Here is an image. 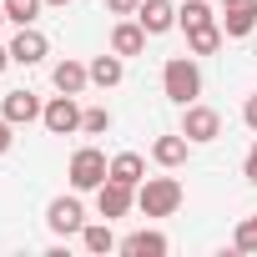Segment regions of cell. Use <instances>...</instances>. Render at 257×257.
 I'll use <instances>...</instances> for the list:
<instances>
[{"label": "cell", "mask_w": 257, "mask_h": 257, "mask_svg": "<svg viewBox=\"0 0 257 257\" xmlns=\"http://www.w3.org/2000/svg\"><path fill=\"white\" fill-rule=\"evenodd\" d=\"M162 91H167V101L192 106V101L202 96V71H197V61H192V56H172V61L162 66Z\"/></svg>", "instance_id": "6da1fadb"}, {"label": "cell", "mask_w": 257, "mask_h": 257, "mask_svg": "<svg viewBox=\"0 0 257 257\" xmlns=\"http://www.w3.org/2000/svg\"><path fill=\"white\" fill-rule=\"evenodd\" d=\"M182 202H187V192H182L177 177H147V182L137 187V207H142V217H172Z\"/></svg>", "instance_id": "7a4b0ae2"}, {"label": "cell", "mask_w": 257, "mask_h": 257, "mask_svg": "<svg viewBox=\"0 0 257 257\" xmlns=\"http://www.w3.org/2000/svg\"><path fill=\"white\" fill-rule=\"evenodd\" d=\"M71 187L76 192H96L106 177H111V162H106V152H96V147H81L76 157H71Z\"/></svg>", "instance_id": "3957f363"}, {"label": "cell", "mask_w": 257, "mask_h": 257, "mask_svg": "<svg viewBox=\"0 0 257 257\" xmlns=\"http://www.w3.org/2000/svg\"><path fill=\"white\" fill-rule=\"evenodd\" d=\"M182 137H187L192 147H207V142H217V137H222V116H217L212 106H202V101L182 106Z\"/></svg>", "instance_id": "277c9868"}, {"label": "cell", "mask_w": 257, "mask_h": 257, "mask_svg": "<svg viewBox=\"0 0 257 257\" xmlns=\"http://www.w3.org/2000/svg\"><path fill=\"white\" fill-rule=\"evenodd\" d=\"M81 116H86V111L76 106V96H66V91H61V96H51V101H46L41 126H46L51 137H76V132H81Z\"/></svg>", "instance_id": "5b68a950"}, {"label": "cell", "mask_w": 257, "mask_h": 257, "mask_svg": "<svg viewBox=\"0 0 257 257\" xmlns=\"http://www.w3.org/2000/svg\"><path fill=\"white\" fill-rule=\"evenodd\" d=\"M46 227H51L56 237H81V227H86L81 197H51V207H46Z\"/></svg>", "instance_id": "8992f818"}, {"label": "cell", "mask_w": 257, "mask_h": 257, "mask_svg": "<svg viewBox=\"0 0 257 257\" xmlns=\"http://www.w3.org/2000/svg\"><path fill=\"white\" fill-rule=\"evenodd\" d=\"M137 207V187H126V182H116V177H106L101 187H96V212L111 222V217H126Z\"/></svg>", "instance_id": "52a82bcc"}, {"label": "cell", "mask_w": 257, "mask_h": 257, "mask_svg": "<svg viewBox=\"0 0 257 257\" xmlns=\"http://www.w3.org/2000/svg\"><path fill=\"white\" fill-rule=\"evenodd\" d=\"M51 56V41H46V31H36V26H21L16 31V41H11V61L16 66H41Z\"/></svg>", "instance_id": "ba28073f"}, {"label": "cell", "mask_w": 257, "mask_h": 257, "mask_svg": "<svg viewBox=\"0 0 257 257\" xmlns=\"http://www.w3.org/2000/svg\"><path fill=\"white\" fill-rule=\"evenodd\" d=\"M41 111H46V106H41V96H36V91H26V86H21V91H6V106H0V116L16 121V126L41 121Z\"/></svg>", "instance_id": "9c48e42d"}, {"label": "cell", "mask_w": 257, "mask_h": 257, "mask_svg": "<svg viewBox=\"0 0 257 257\" xmlns=\"http://www.w3.org/2000/svg\"><path fill=\"white\" fill-rule=\"evenodd\" d=\"M137 21H142L147 36H167V31L177 26V6H172V0H142Z\"/></svg>", "instance_id": "30bf717a"}, {"label": "cell", "mask_w": 257, "mask_h": 257, "mask_svg": "<svg viewBox=\"0 0 257 257\" xmlns=\"http://www.w3.org/2000/svg\"><path fill=\"white\" fill-rule=\"evenodd\" d=\"M51 81H56V91H66V96H81L86 86H91V66H81V61H56L51 66Z\"/></svg>", "instance_id": "8fae6325"}, {"label": "cell", "mask_w": 257, "mask_h": 257, "mask_svg": "<svg viewBox=\"0 0 257 257\" xmlns=\"http://www.w3.org/2000/svg\"><path fill=\"white\" fill-rule=\"evenodd\" d=\"M187 152H192V142H187L182 132H172V137H157V142H152V162H157V167H167V172H177V167L187 162Z\"/></svg>", "instance_id": "7c38bea8"}, {"label": "cell", "mask_w": 257, "mask_h": 257, "mask_svg": "<svg viewBox=\"0 0 257 257\" xmlns=\"http://www.w3.org/2000/svg\"><path fill=\"white\" fill-rule=\"evenodd\" d=\"M111 51H116V56H142V51H147L142 21H116V26H111Z\"/></svg>", "instance_id": "4fadbf2b"}, {"label": "cell", "mask_w": 257, "mask_h": 257, "mask_svg": "<svg viewBox=\"0 0 257 257\" xmlns=\"http://www.w3.org/2000/svg\"><path fill=\"white\" fill-rule=\"evenodd\" d=\"M121 252H126V257H167V252H172V242H167L162 232L142 227V232H132V237L121 242Z\"/></svg>", "instance_id": "5bb4252c"}, {"label": "cell", "mask_w": 257, "mask_h": 257, "mask_svg": "<svg viewBox=\"0 0 257 257\" xmlns=\"http://www.w3.org/2000/svg\"><path fill=\"white\" fill-rule=\"evenodd\" d=\"M252 31H257V0H247V6H227V16H222V36L242 41V36H252Z\"/></svg>", "instance_id": "9a60e30c"}, {"label": "cell", "mask_w": 257, "mask_h": 257, "mask_svg": "<svg viewBox=\"0 0 257 257\" xmlns=\"http://www.w3.org/2000/svg\"><path fill=\"white\" fill-rule=\"evenodd\" d=\"M121 76H126V56H96L91 61V86H101V91H111V86H121Z\"/></svg>", "instance_id": "2e32d148"}, {"label": "cell", "mask_w": 257, "mask_h": 257, "mask_svg": "<svg viewBox=\"0 0 257 257\" xmlns=\"http://www.w3.org/2000/svg\"><path fill=\"white\" fill-rule=\"evenodd\" d=\"M111 177L126 182V187H142V182H147V162H142L137 152H121V157H111Z\"/></svg>", "instance_id": "e0dca14e"}, {"label": "cell", "mask_w": 257, "mask_h": 257, "mask_svg": "<svg viewBox=\"0 0 257 257\" xmlns=\"http://www.w3.org/2000/svg\"><path fill=\"white\" fill-rule=\"evenodd\" d=\"M222 41H227V36H222V26H217V21H212V26L187 31V51H192V56H212V51H222Z\"/></svg>", "instance_id": "ac0fdd59"}, {"label": "cell", "mask_w": 257, "mask_h": 257, "mask_svg": "<svg viewBox=\"0 0 257 257\" xmlns=\"http://www.w3.org/2000/svg\"><path fill=\"white\" fill-rule=\"evenodd\" d=\"M81 247L96 252V257H106V252H116L121 242L111 237V222H96V227H81Z\"/></svg>", "instance_id": "d6986e66"}, {"label": "cell", "mask_w": 257, "mask_h": 257, "mask_svg": "<svg viewBox=\"0 0 257 257\" xmlns=\"http://www.w3.org/2000/svg\"><path fill=\"white\" fill-rule=\"evenodd\" d=\"M217 16H212V6H207V0H187V6L177 11V26L182 31H197V26H212Z\"/></svg>", "instance_id": "ffe728a7"}, {"label": "cell", "mask_w": 257, "mask_h": 257, "mask_svg": "<svg viewBox=\"0 0 257 257\" xmlns=\"http://www.w3.org/2000/svg\"><path fill=\"white\" fill-rule=\"evenodd\" d=\"M41 6H46V0H6V16H11L16 26H36Z\"/></svg>", "instance_id": "44dd1931"}, {"label": "cell", "mask_w": 257, "mask_h": 257, "mask_svg": "<svg viewBox=\"0 0 257 257\" xmlns=\"http://www.w3.org/2000/svg\"><path fill=\"white\" fill-rule=\"evenodd\" d=\"M81 132H86V137H106V132H111V111H106V106H91V111L81 116Z\"/></svg>", "instance_id": "7402d4cb"}, {"label": "cell", "mask_w": 257, "mask_h": 257, "mask_svg": "<svg viewBox=\"0 0 257 257\" xmlns=\"http://www.w3.org/2000/svg\"><path fill=\"white\" fill-rule=\"evenodd\" d=\"M232 247H237V252H257V212L237 222V237H232Z\"/></svg>", "instance_id": "603a6c76"}, {"label": "cell", "mask_w": 257, "mask_h": 257, "mask_svg": "<svg viewBox=\"0 0 257 257\" xmlns=\"http://www.w3.org/2000/svg\"><path fill=\"white\" fill-rule=\"evenodd\" d=\"M16 147V121H6V116H0V157H6Z\"/></svg>", "instance_id": "cb8c5ba5"}, {"label": "cell", "mask_w": 257, "mask_h": 257, "mask_svg": "<svg viewBox=\"0 0 257 257\" xmlns=\"http://www.w3.org/2000/svg\"><path fill=\"white\" fill-rule=\"evenodd\" d=\"M106 11H111V16H137L142 0H106Z\"/></svg>", "instance_id": "d4e9b609"}, {"label": "cell", "mask_w": 257, "mask_h": 257, "mask_svg": "<svg viewBox=\"0 0 257 257\" xmlns=\"http://www.w3.org/2000/svg\"><path fill=\"white\" fill-rule=\"evenodd\" d=\"M242 177L257 187V142H252V152H247V162H242Z\"/></svg>", "instance_id": "484cf974"}, {"label": "cell", "mask_w": 257, "mask_h": 257, "mask_svg": "<svg viewBox=\"0 0 257 257\" xmlns=\"http://www.w3.org/2000/svg\"><path fill=\"white\" fill-rule=\"evenodd\" d=\"M242 121H247V126H252V132H257V91L247 96V106H242Z\"/></svg>", "instance_id": "4316f807"}, {"label": "cell", "mask_w": 257, "mask_h": 257, "mask_svg": "<svg viewBox=\"0 0 257 257\" xmlns=\"http://www.w3.org/2000/svg\"><path fill=\"white\" fill-rule=\"evenodd\" d=\"M11 66V46H0V71H6Z\"/></svg>", "instance_id": "83f0119b"}, {"label": "cell", "mask_w": 257, "mask_h": 257, "mask_svg": "<svg viewBox=\"0 0 257 257\" xmlns=\"http://www.w3.org/2000/svg\"><path fill=\"white\" fill-rule=\"evenodd\" d=\"M6 21H11V16H6V0H0V26H6Z\"/></svg>", "instance_id": "f1b7e54d"}, {"label": "cell", "mask_w": 257, "mask_h": 257, "mask_svg": "<svg viewBox=\"0 0 257 257\" xmlns=\"http://www.w3.org/2000/svg\"><path fill=\"white\" fill-rule=\"evenodd\" d=\"M46 6H71V0H46Z\"/></svg>", "instance_id": "f546056e"}]
</instances>
